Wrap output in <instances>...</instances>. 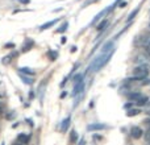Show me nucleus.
I'll return each mask as SVG.
<instances>
[{
  "label": "nucleus",
  "mask_w": 150,
  "mask_h": 145,
  "mask_svg": "<svg viewBox=\"0 0 150 145\" xmlns=\"http://www.w3.org/2000/svg\"><path fill=\"white\" fill-rule=\"evenodd\" d=\"M113 52H115V49L111 50V52H108V53H101L99 57H96L95 60L92 61V63L90 65V68H88V71L90 72H96V71L100 70L101 68H104V66L109 62V60L112 58Z\"/></svg>",
  "instance_id": "f257e3e1"
},
{
  "label": "nucleus",
  "mask_w": 150,
  "mask_h": 145,
  "mask_svg": "<svg viewBox=\"0 0 150 145\" xmlns=\"http://www.w3.org/2000/svg\"><path fill=\"white\" fill-rule=\"evenodd\" d=\"M129 99L133 102L134 104H140V106H142V104H146V102H148V98H146L145 95H142L141 92H132L129 94Z\"/></svg>",
  "instance_id": "f03ea898"
},
{
  "label": "nucleus",
  "mask_w": 150,
  "mask_h": 145,
  "mask_svg": "<svg viewBox=\"0 0 150 145\" xmlns=\"http://www.w3.org/2000/svg\"><path fill=\"white\" fill-rule=\"evenodd\" d=\"M149 74L148 68L145 66H138V68L134 69V72H133V78L134 79H145Z\"/></svg>",
  "instance_id": "7ed1b4c3"
},
{
  "label": "nucleus",
  "mask_w": 150,
  "mask_h": 145,
  "mask_svg": "<svg viewBox=\"0 0 150 145\" xmlns=\"http://www.w3.org/2000/svg\"><path fill=\"white\" fill-rule=\"evenodd\" d=\"M142 135H144V132L140 127H133L130 129V136L133 139H140V137H142Z\"/></svg>",
  "instance_id": "20e7f679"
},
{
  "label": "nucleus",
  "mask_w": 150,
  "mask_h": 145,
  "mask_svg": "<svg viewBox=\"0 0 150 145\" xmlns=\"http://www.w3.org/2000/svg\"><path fill=\"white\" fill-rule=\"evenodd\" d=\"M83 88H84V82H83V80L75 83L74 85V95H79V94L83 91Z\"/></svg>",
  "instance_id": "39448f33"
},
{
  "label": "nucleus",
  "mask_w": 150,
  "mask_h": 145,
  "mask_svg": "<svg viewBox=\"0 0 150 145\" xmlns=\"http://www.w3.org/2000/svg\"><path fill=\"white\" fill-rule=\"evenodd\" d=\"M58 21H59V18H55V20H52V21H47V23H45V24H42L41 26H40V29L41 31H45V29H49L50 26H53L54 24H57Z\"/></svg>",
  "instance_id": "423d86ee"
},
{
  "label": "nucleus",
  "mask_w": 150,
  "mask_h": 145,
  "mask_svg": "<svg viewBox=\"0 0 150 145\" xmlns=\"http://www.w3.org/2000/svg\"><path fill=\"white\" fill-rule=\"evenodd\" d=\"M104 128H105L104 124H98V123H96V124H90L87 127V129L88 131H100V129H104Z\"/></svg>",
  "instance_id": "0eeeda50"
},
{
  "label": "nucleus",
  "mask_w": 150,
  "mask_h": 145,
  "mask_svg": "<svg viewBox=\"0 0 150 145\" xmlns=\"http://www.w3.org/2000/svg\"><path fill=\"white\" fill-rule=\"evenodd\" d=\"M70 122H71V117H70V116H67V117H66V119L62 122V125H61V131H62V132H65V131L69 129Z\"/></svg>",
  "instance_id": "6e6552de"
},
{
  "label": "nucleus",
  "mask_w": 150,
  "mask_h": 145,
  "mask_svg": "<svg viewBox=\"0 0 150 145\" xmlns=\"http://www.w3.org/2000/svg\"><path fill=\"white\" fill-rule=\"evenodd\" d=\"M17 140H18V144H23V145L28 144L29 143V136L25 135V133H21V135H18Z\"/></svg>",
  "instance_id": "1a4fd4ad"
},
{
  "label": "nucleus",
  "mask_w": 150,
  "mask_h": 145,
  "mask_svg": "<svg viewBox=\"0 0 150 145\" xmlns=\"http://www.w3.org/2000/svg\"><path fill=\"white\" fill-rule=\"evenodd\" d=\"M108 24H109V23H108V20H103L98 26H96V29H98L99 32H101V31H104V29H105L107 26H108Z\"/></svg>",
  "instance_id": "9d476101"
},
{
  "label": "nucleus",
  "mask_w": 150,
  "mask_h": 145,
  "mask_svg": "<svg viewBox=\"0 0 150 145\" xmlns=\"http://www.w3.org/2000/svg\"><path fill=\"white\" fill-rule=\"evenodd\" d=\"M140 109H137V108H132V109H128L127 111V116L128 117H132V116H136V115H138L140 114Z\"/></svg>",
  "instance_id": "9b49d317"
},
{
  "label": "nucleus",
  "mask_w": 150,
  "mask_h": 145,
  "mask_svg": "<svg viewBox=\"0 0 150 145\" xmlns=\"http://www.w3.org/2000/svg\"><path fill=\"white\" fill-rule=\"evenodd\" d=\"M78 140V133H76V131H71V133H70V143L71 144H75V141Z\"/></svg>",
  "instance_id": "f8f14e48"
},
{
  "label": "nucleus",
  "mask_w": 150,
  "mask_h": 145,
  "mask_svg": "<svg viewBox=\"0 0 150 145\" xmlns=\"http://www.w3.org/2000/svg\"><path fill=\"white\" fill-rule=\"evenodd\" d=\"M138 12H140V7H138V8H136V9L134 11H133V12L132 13H130V15H129V17H128V21H132L133 20V18H134V16L136 15H137V13Z\"/></svg>",
  "instance_id": "ddd939ff"
},
{
  "label": "nucleus",
  "mask_w": 150,
  "mask_h": 145,
  "mask_svg": "<svg viewBox=\"0 0 150 145\" xmlns=\"http://www.w3.org/2000/svg\"><path fill=\"white\" fill-rule=\"evenodd\" d=\"M144 136H145V141H146V144H149V145H150V127L148 128V131H146V132L144 133Z\"/></svg>",
  "instance_id": "4468645a"
},
{
  "label": "nucleus",
  "mask_w": 150,
  "mask_h": 145,
  "mask_svg": "<svg viewBox=\"0 0 150 145\" xmlns=\"http://www.w3.org/2000/svg\"><path fill=\"white\" fill-rule=\"evenodd\" d=\"M20 71H21V72H25V74H29V75H33V74H34V72L30 71V69H28V68H21Z\"/></svg>",
  "instance_id": "2eb2a0df"
},
{
  "label": "nucleus",
  "mask_w": 150,
  "mask_h": 145,
  "mask_svg": "<svg viewBox=\"0 0 150 145\" xmlns=\"http://www.w3.org/2000/svg\"><path fill=\"white\" fill-rule=\"evenodd\" d=\"M80 80H83L82 75H80V74L75 75V77H74V85H75V83H78V82H80Z\"/></svg>",
  "instance_id": "dca6fc26"
},
{
  "label": "nucleus",
  "mask_w": 150,
  "mask_h": 145,
  "mask_svg": "<svg viewBox=\"0 0 150 145\" xmlns=\"http://www.w3.org/2000/svg\"><path fill=\"white\" fill-rule=\"evenodd\" d=\"M67 25H69V24H67V23H65V24H62V25H61V28H59V29H58V32H59V33H61V32H63V31H66V29H67Z\"/></svg>",
  "instance_id": "f3484780"
},
{
  "label": "nucleus",
  "mask_w": 150,
  "mask_h": 145,
  "mask_svg": "<svg viewBox=\"0 0 150 145\" xmlns=\"http://www.w3.org/2000/svg\"><path fill=\"white\" fill-rule=\"evenodd\" d=\"M125 5H127V1H124V3H120V8H124Z\"/></svg>",
  "instance_id": "a211bd4d"
},
{
  "label": "nucleus",
  "mask_w": 150,
  "mask_h": 145,
  "mask_svg": "<svg viewBox=\"0 0 150 145\" xmlns=\"http://www.w3.org/2000/svg\"><path fill=\"white\" fill-rule=\"evenodd\" d=\"M146 114L150 115V107H148V109H146Z\"/></svg>",
  "instance_id": "6ab92c4d"
},
{
  "label": "nucleus",
  "mask_w": 150,
  "mask_h": 145,
  "mask_svg": "<svg viewBox=\"0 0 150 145\" xmlns=\"http://www.w3.org/2000/svg\"><path fill=\"white\" fill-rule=\"evenodd\" d=\"M146 52H148V53H149V54H150V45H149V46H148V48H146Z\"/></svg>",
  "instance_id": "aec40b11"
},
{
  "label": "nucleus",
  "mask_w": 150,
  "mask_h": 145,
  "mask_svg": "<svg viewBox=\"0 0 150 145\" xmlns=\"http://www.w3.org/2000/svg\"><path fill=\"white\" fill-rule=\"evenodd\" d=\"M13 145H23V144H18V143H16V144H13Z\"/></svg>",
  "instance_id": "412c9836"
},
{
  "label": "nucleus",
  "mask_w": 150,
  "mask_h": 145,
  "mask_svg": "<svg viewBox=\"0 0 150 145\" xmlns=\"http://www.w3.org/2000/svg\"><path fill=\"white\" fill-rule=\"evenodd\" d=\"M149 44H150V38H149Z\"/></svg>",
  "instance_id": "4be33fe9"
},
{
  "label": "nucleus",
  "mask_w": 150,
  "mask_h": 145,
  "mask_svg": "<svg viewBox=\"0 0 150 145\" xmlns=\"http://www.w3.org/2000/svg\"><path fill=\"white\" fill-rule=\"evenodd\" d=\"M1 145H4V144H1Z\"/></svg>",
  "instance_id": "5701e85b"
}]
</instances>
